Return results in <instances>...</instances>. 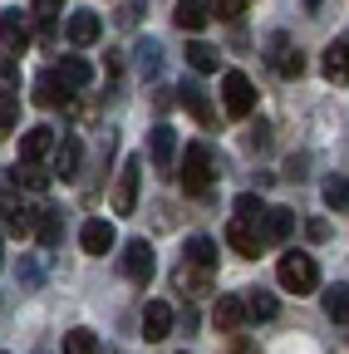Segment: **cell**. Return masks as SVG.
I'll list each match as a JSON object with an SVG mask.
<instances>
[{"label": "cell", "mask_w": 349, "mask_h": 354, "mask_svg": "<svg viewBox=\"0 0 349 354\" xmlns=\"http://www.w3.org/2000/svg\"><path fill=\"white\" fill-rule=\"evenodd\" d=\"M211 177H216V158H211V148H207V143H192V148L182 153V192L202 197V192L211 187Z\"/></svg>", "instance_id": "6da1fadb"}, {"label": "cell", "mask_w": 349, "mask_h": 354, "mask_svg": "<svg viewBox=\"0 0 349 354\" xmlns=\"http://www.w3.org/2000/svg\"><path fill=\"white\" fill-rule=\"evenodd\" d=\"M281 286L290 290V295H310L315 286H320V266H315V256H300V251H290V256H281Z\"/></svg>", "instance_id": "7a4b0ae2"}, {"label": "cell", "mask_w": 349, "mask_h": 354, "mask_svg": "<svg viewBox=\"0 0 349 354\" xmlns=\"http://www.w3.org/2000/svg\"><path fill=\"white\" fill-rule=\"evenodd\" d=\"M222 104H227V113L232 118H246L251 109H256V88H251V79L246 74H222Z\"/></svg>", "instance_id": "3957f363"}, {"label": "cell", "mask_w": 349, "mask_h": 354, "mask_svg": "<svg viewBox=\"0 0 349 354\" xmlns=\"http://www.w3.org/2000/svg\"><path fill=\"white\" fill-rule=\"evenodd\" d=\"M123 271H128V281L148 286V281H153V271H158L153 246H148V241H128V246H123Z\"/></svg>", "instance_id": "277c9868"}, {"label": "cell", "mask_w": 349, "mask_h": 354, "mask_svg": "<svg viewBox=\"0 0 349 354\" xmlns=\"http://www.w3.org/2000/svg\"><path fill=\"white\" fill-rule=\"evenodd\" d=\"M227 246H232L236 256L256 261V256H261V246H266V236L251 227V216H232V227H227Z\"/></svg>", "instance_id": "5b68a950"}, {"label": "cell", "mask_w": 349, "mask_h": 354, "mask_svg": "<svg viewBox=\"0 0 349 354\" xmlns=\"http://www.w3.org/2000/svg\"><path fill=\"white\" fill-rule=\"evenodd\" d=\"M138 172H143V158H128L123 172H118V187H113V212L118 216H128L138 202Z\"/></svg>", "instance_id": "8992f818"}, {"label": "cell", "mask_w": 349, "mask_h": 354, "mask_svg": "<svg viewBox=\"0 0 349 354\" xmlns=\"http://www.w3.org/2000/svg\"><path fill=\"white\" fill-rule=\"evenodd\" d=\"M167 335H172V305H167V300H153V305L143 310V339L158 344V339H167Z\"/></svg>", "instance_id": "52a82bcc"}, {"label": "cell", "mask_w": 349, "mask_h": 354, "mask_svg": "<svg viewBox=\"0 0 349 354\" xmlns=\"http://www.w3.org/2000/svg\"><path fill=\"white\" fill-rule=\"evenodd\" d=\"M148 158H153L158 167H172V158H178V133H172L167 123H158V128L148 133Z\"/></svg>", "instance_id": "ba28073f"}, {"label": "cell", "mask_w": 349, "mask_h": 354, "mask_svg": "<svg viewBox=\"0 0 349 354\" xmlns=\"http://www.w3.org/2000/svg\"><path fill=\"white\" fill-rule=\"evenodd\" d=\"M79 241H84V251H89V256H109V251H113V227H109L104 216H94V221H84Z\"/></svg>", "instance_id": "9c48e42d"}, {"label": "cell", "mask_w": 349, "mask_h": 354, "mask_svg": "<svg viewBox=\"0 0 349 354\" xmlns=\"http://www.w3.org/2000/svg\"><path fill=\"white\" fill-rule=\"evenodd\" d=\"M0 44L6 50H25L30 44V25H25L20 10H0Z\"/></svg>", "instance_id": "30bf717a"}, {"label": "cell", "mask_w": 349, "mask_h": 354, "mask_svg": "<svg viewBox=\"0 0 349 354\" xmlns=\"http://www.w3.org/2000/svg\"><path fill=\"white\" fill-rule=\"evenodd\" d=\"M211 320H216V330H241L246 325V305H241V295H222L216 300V310H211Z\"/></svg>", "instance_id": "8fae6325"}, {"label": "cell", "mask_w": 349, "mask_h": 354, "mask_svg": "<svg viewBox=\"0 0 349 354\" xmlns=\"http://www.w3.org/2000/svg\"><path fill=\"white\" fill-rule=\"evenodd\" d=\"M50 148H55V133H50L45 123H39V128H30L25 138H20V162H39Z\"/></svg>", "instance_id": "7c38bea8"}, {"label": "cell", "mask_w": 349, "mask_h": 354, "mask_svg": "<svg viewBox=\"0 0 349 354\" xmlns=\"http://www.w3.org/2000/svg\"><path fill=\"white\" fill-rule=\"evenodd\" d=\"M55 84L64 88V94H69V88H84V84H94V69H89V59H64V64L55 69Z\"/></svg>", "instance_id": "4fadbf2b"}, {"label": "cell", "mask_w": 349, "mask_h": 354, "mask_svg": "<svg viewBox=\"0 0 349 354\" xmlns=\"http://www.w3.org/2000/svg\"><path fill=\"white\" fill-rule=\"evenodd\" d=\"M172 20H178V30H192V35H197V30L211 20V10H207V0H178Z\"/></svg>", "instance_id": "5bb4252c"}, {"label": "cell", "mask_w": 349, "mask_h": 354, "mask_svg": "<svg viewBox=\"0 0 349 354\" xmlns=\"http://www.w3.org/2000/svg\"><path fill=\"white\" fill-rule=\"evenodd\" d=\"M276 74H285V79H300V74H305V55L290 50L285 35H276Z\"/></svg>", "instance_id": "9a60e30c"}, {"label": "cell", "mask_w": 349, "mask_h": 354, "mask_svg": "<svg viewBox=\"0 0 349 354\" xmlns=\"http://www.w3.org/2000/svg\"><path fill=\"white\" fill-rule=\"evenodd\" d=\"M64 30H69L74 44H94V39H99V15H94V10H74Z\"/></svg>", "instance_id": "2e32d148"}, {"label": "cell", "mask_w": 349, "mask_h": 354, "mask_svg": "<svg viewBox=\"0 0 349 354\" xmlns=\"http://www.w3.org/2000/svg\"><path fill=\"white\" fill-rule=\"evenodd\" d=\"M178 290L182 295H211V271H197V266H178Z\"/></svg>", "instance_id": "e0dca14e"}, {"label": "cell", "mask_w": 349, "mask_h": 354, "mask_svg": "<svg viewBox=\"0 0 349 354\" xmlns=\"http://www.w3.org/2000/svg\"><path fill=\"white\" fill-rule=\"evenodd\" d=\"M295 232V212L290 207H271L266 212V232H261V236H266V241H285Z\"/></svg>", "instance_id": "ac0fdd59"}, {"label": "cell", "mask_w": 349, "mask_h": 354, "mask_svg": "<svg viewBox=\"0 0 349 354\" xmlns=\"http://www.w3.org/2000/svg\"><path fill=\"white\" fill-rule=\"evenodd\" d=\"M79 138H59L55 143V177H74L79 172Z\"/></svg>", "instance_id": "d6986e66"}, {"label": "cell", "mask_w": 349, "mask_h": 354, "mask_svg": "<svg viewBox=\"0 0 349 354\" xmlns=\"http://www.w3.org/2000/svg\"><path fill=\"white\" fill-rule=\"evenodd\" d=\"M182 266L211 271V266H216V246H211V236H192V241H187V256H182Z\"/></svg>", "instance_id": "ffe728a7"}, {"label": "cell", "mask_w": 349, "mask_h": 354, "mask_svg": "<svg viewBox=\"0 0 349 354\" xmlns=\"http://www.w3.org/2000/svg\"><path fill=\"white\" fill-rule=\"evenodd\" d=\"M35 232H39V246H45V251H55V246L64 241V227H59V212H39V216H35Z\"/></svg>", "instance_id": "44dd1931"}, {"label": "cell", "mask_w": 349, "mask_h": 354, "mask_svg": "<svg viewBox=\"0 0 349 354\" xmlns=\"http://www.w3.org/2000/svg\"><path fill=\"white\" fill-rule=\"evenodd\" d=\"M187 64H192L197 74H211L216 64H222V55H216V50H211V44H202V39H192V44H187Z\"/></svg>", "instance_id": "7402d4cb"}, {"label": "cell", "mask_w": 349, "mask_h": 354, "mask_svg": "<svg viewBox=\"0 0 349 354\" xmlns=\"http://www.w3.org/2000/svg\"><path fill=\"white\" fill-rule=\"evenodd\" d=\"M241 305H246V320H271L276 315V295H266V290H251Z\"/></svg>", "instance_id": "603a6c76"}, {"label": "cell", "mask_w": 349, "mask_h": 354, "mask_svg": "<svg viewBox=\"0 0 349 354\" xmlns=\"http://www.w3.org/2000/svg\"><path fill=\"white\" fill-rule=\"evenodd\" d=\"M325 315H330L334 325L349 320V290H344V286H330V290H325Z\"/></svg>", "instance_id": "cb8c5ba5"}, {"label": "cell", "mask_w": 349, "mask_h": 354, "mask_svg": "<svg viewBox=\"0 0 349 354\" xmlns=\"http://www.w3.org/2000/svg\"><path fill=\"white\" fill-rule=\"evenodd\" d=\"M178 99H182V109H187L197 123H211V104H207V94H202V88H192V84H187Z\"/></svg>", "instance_id": "d4e9b609"}, {"label": "cell", "mask_w": 349, "mask_h": 354, "mask_svg": "<svg viewBox=\"0 0 349 354\" xmlns=\"http://www.w3.org/2000/svg\"><path fill=\"white\" fill-rule=\"evenodd\" d=\"M15 118H20V99L10 94V88H0V138L15 133Z\"/></svg>", "instance_id": "484cf974"}, {"label": "cell", "mask_w": 349, "mask_h": 354, "mask_svg": "<svg viewBox=\"0 0 349 354\" xmlns=\"http://www.w3.org/2000/svg\"><path fill=\"white\" fill-rule=\"evenodd\" d=\"M64 354H99L94 330H69V335H64Z\"/></svg>", "instance_id": "4316f807"}, {"label": "cell", "mask_w": 349, "mask_h": 354, "mask_svg": "<svg viewBox=\"0 0 349 354\" xmlns=\"http://www.w3.org/2000/svg\"><path fill=\"white\" fill-rule=\"evenodd\" d=\"M69 94H64V88L55 84V74H45V79H39L35 84V104H45V109H55V104H64Z\"/></svg>", "instance_id": "83f0119b"}, {"label": "cell", "mask_w": 349, "mask_h": 354, "mask_svg": "<svg viewBox=\"0 0 349 354\" xmlns=\"http://www.w3.org/2000/svg\"><path fill=\"white\" fill-rule=\"evenodd\" d=\"M344 55H349L344 35H339V39H330V50H325V74H330V79H344Z\"/></svg>", "instance_id": "f1b7e54d"}, {"label": "cell", "mask_w": 349, "mask_h": 354, "mask_svg": "<svg viewBox=\"0 0 349 354\" xmlns=\"http://www.w3.org/2000/svg\"><path fill=\"white\" fill-rule=\"evenodd\" d=\"M325 207L344 216V207H349V187H344V177H330V183H325Z\"/></svg>", "instance_id": "f546056e"}, {"label": "cell", "mask_w": 349, "mask_h": 354, "mask_svg": "<svg viewBox=\"0 0 349 354\" xmlns=\"http://www.w3.org/2000/svg\"><path fill=\"white\" fill-rule=\"evenodd\" d=\"M207 10H211L216 20H241V15H246V0H207Z\"/></svg>", "instance_id": "4dcf8cb0"}, {"label": "cell", "mask_w": 349, "mask_h": 354, "mask_svg": "<svg viewBox=\"0 0 349 354\" xmlns=\"http://www.w3.org/2000/svg\"><path fill=\"white\" fill-rule=\"evenodd\" d=\"M15 177H20V183H25V187H50V177H45V172H39L35 162H20V172H15Z\"/></svg>", "instance_id": "1f68e13d"}, {"label": "cell", "mask_w": 349, "mask_h": 354, "mask_svg": "<svg viewBox=\"0 0 349 354\" xmlns=\"http://www.w3.org/2000/svg\"><path fill=\"white\" fill-rule=\"evenodd\" d=\"M256 212H261V197L256 192H241L236 197V216H256Z\"/></svg>", "instance_id": "d6a6232c"}, {"label": "cell", "mask_w": 349, "mask_h": 354, "mask_svg": "<svg viewBox=\"0 0 349 354\" xmlns=\"http://www.w3.org/2000/svg\"><path fill=\"white\" fill-rule=\"evenodd\" d=\"M35 15L39 20H55L59 15V0H35Z\"/></svg>", "instance_id": "836d02e7"}, {"label": "cell", "mask_w": 349, "mask_h": 354, "mask_svg": "<svg viewBox=\"0 0 349 354\" xmlns=\"http://www.w3.org/2000/svg\"><path fill=\"white\" fill-rule=\"evenodd\" d=\"M143 69H148V74L158 69V44H153V39H143Z\"/></svg>", "instance_id": "e575fe53"}, {"label": "cell", "mask_w": 349, "mask_h": 354, "mask_svg": "<svg viewBox=\"0 0 349 354\" xmlns=\"http://www.w3.org/2000/svg\"><path fill=\"white\" fill-rule=\"evenodd\" d=\"M266 143H271V128L256 123V128H251V148H266Z\"/></svg>", "instance_id": "d590c367"}, {"label": "cell", "mask_w": 349, "mask_h": 354, "mask_svg": "<svg viewBox=\"0 0 349 354\" xmlns=\"http://www.w3.org/2000/svg\"><path fill=\"white\" fill-rule=\"evenodd\" d=\"M305 6H310V10H315V6H320V0H305Z\"/></svg>", "instance_id": "8d00e7d4"}, {"label": "cell", "mask_w": 349, "mask_h": 354, "mask_svg": "<svg viewBox=\"0 0 349 354\" xmlns=\"http://www.w3.org/2000/svg\"><path fill=\"white\" fill-rule=\"evenodd\" d=\"M0 261H6V256H0Z\"/></svg>", "instance_id": "74e56055"}]
</instances>
